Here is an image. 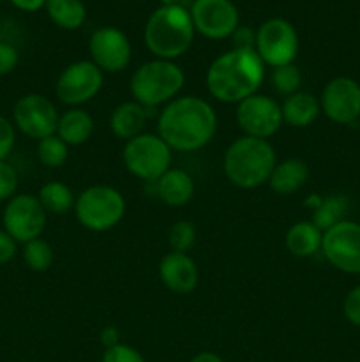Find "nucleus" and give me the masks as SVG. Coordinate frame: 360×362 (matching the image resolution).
Instances as JSON below:
<instances>
[{
  "instance_id": "f257e3e1",
  "label": "nucleus",
  "mask_w": 360,
  "mask_h": 362,
  "mask_svg": "<svg viewBox=\"0 0 360 362\" xmlns=\"http://www.w3.org/2000/svg\"><path fill=\"white\" fill-rule=\"evenodd\" d=\"M217 133V113L200 95H179L162 106L157 134L172 151L196 152L207 147Z\"/></svg>"
},
{
  "instance_id": "f03ea898",
  "label": "nucleus",
  "mask_w": 360,
  "mask_h": 362,
  "mask_svg": "<svg viewBox=\"0 0 360 362\" xmlns=\"http://www.w3.org/2000/svg\"><path fill=\"white\" fill-rule=\"evenodd\" d=\"M265 80V64L256 49L232 48L212 60L205 83L215 101L239 105L260 90Z\"/></svg>"
},
{
  "instance_id": "7ed1b4c3",
  "label": "nucleus",
  "mask_w": 360,
  "mask_h": 362,
  "mask_svg": "<svg viewBox=\"0 0 360 362\" xmlns=\"http://www.w3.org/2000/svg\"><path fill=\"white\" fill-rule=\"evenodd\" d=\"M275 165L277 156L270 141L246 134L235 138L222 158L226 179L239 189H258L267 184Z\"/></svg>"
},
{
  "instance_id": "20e7f679",
  "label": "nucleus",
  "mask_w": 360,
  "mask_h": 362,
  "mask_svg": "<svg viewBox=\"0 0 360 362\" xmlns=\"http://www.w3.org/2000/svg\"><path fill=\"white\" fill-rule=\"evenodd\" d=\"M194 25L184 6H161L148 16L143 41L154 59L173 60L189 52L194 42Z\"/></svg>"
},
{
  "instance_id": "39448f33",
  "label": "nucleus",
  "mask_w": 360,
  "mask_h": 362,
  "mask_svg": "<svg viewBox=\"0 0 360 362\" xmlns=\"http://www.w3.org/2000/svg\"><path fill=\"white\" fill-rule=\"evenodd\" d=\"M186 85V73L173 60L152 59L143 62L129 80L131 95L145 108H157L179 98Z\"/></svg>"
},
{
  "instance_id": "423d86ee",
  "label": "nucleus",
  "mask_w": 360,
  "mask_h": 362,
  "mask_svg": "<svg viewBox=\"0 0 360 362\" xmlns=\"http://www.w3.org/2000/svg\"><path fill=\"white\" fill-rule=\"evenodd\" d=\"M73 212L83 228L97 233L108 232L126 216V200L115 187L94 184L78 194Z\"/></svg>"
},
{
  "instance_id": "0eeeda50",
  "label": "nucleus",
  "mask_w": 360,
  "mask_h": 362,
  "mask_svg": "<svg viewBox=\"0 0 360 362\" xmlns=\"http://www.w3.org/2000/svg\"><path fill=\"white\" fill-rule=\"evenodd\" d=\"M122 161L133 177L145 182H155L172 168L173 151L159 134L141 133L126 141Z\"/></svg>"
},
{
  "instance_id": "6e6552de",
  "label": "nucleus",
  "mask_w": 360,
  "mask_h": 362,
  "mask_svg": "<svg viewBox=\"0 0 360 362\" xmlns=\"http://www.w3.org/2000/svg\"><path fill=\"white\" fill-rule=\"evenodd\" d=\"M254 49L261 62L272 69L288 66L299 53V34L284 18H270L258 27Z\"/></svg>"
},
{
  "instance_id": "1a4fd4ad",
  "label": "nucleus",
  "mask_w": 360,
  "mask_h": 362,
  "mask_svg": "<svg viewBox=\"0 0 360 362\" xmlns=\"http://www.w3.org/2000/svg\"><path fill=\"white\" fill-rule=\"evenodd\" d=\"M104 85V73L92 60H76L64 67L55 83V95L69 108H81Z\"/></svg>"
},
{
  "instance_id": "9d476101",
  "label": "nucleus",
  "mask_w": 360,
  "mask_h": 362,
  "mask_svg": "<svg viewBox=\"0 0 360 362\" xmlns=\"http://www.w3.org/2000/svg\"><path fill=\"white\" fill-rule=\"evenodd\" d=\"M2 223L4 230L18 244H27L42 235L48 223V212L41 205L37 194H14L4 209Z\"/></svg>"
},
{
  "instance_id": "9b49d317",
  "label": "nucleus",
  "mask_w": 360,
  "mask_h": 362,
  "mask_svg": "<svg viewBox=\"0 0 360 362\" xmlns=\"http://www.w3.org/2000/svg\"><path fill=\"white\" fill-rule=\"evenodd\" d=\"M235 120L246 136L268 140L282 127V112L277 99L256 92L236 105Z\"/></svg>"
},
{
  "instance_id": "f8f14e48",
  "label": "nucleus",
  "mask_w": 360,
  "mask_h": 362,
  "mask_svg": "<svg viewBox=\"0 0 360 362\" xmlns=\"http://www.w3.org/2000/svg\"><path fill=\"white\" fill-rule=\"evenodd\" d=\"M59 117L60 113L56 112L52 99L37 92L21 95L13 110L14 127L25 136L37 141L56 133Z\"/></svg>"
},
{
  "instance_id": "ddd939ff",
  "label": "nucleus",
  "mask_w": 360,
  "mask_h": 362,
  "mask_svg": "<svg viewBox=\"0 0 360 362\" xmlns=\"http://www.w3.org/2000/svg\"><path fill=\"white\" fill-rule=\"evenodd\" d=\"M321 253L325 260L344 274H360V225L355 221L337 223L323 233Z\"/></svg>"
},
{
  "instance_id": "4468645a",
  "label": "nucleus",
  "mask_w": 360,
  "mask_h": 362,
  "mask_svg": "<svg viewBox=\"0 0 360 362\" xmlns=\"http://www.w3.org/2000/svg\"><path fill=\"white\" fill-rule=\"evenodd\" d=\"M321 113L341 126H352L360 119V83L349 76H335L321 90Z\"/></svg>"
},
{
  "instance_id": "2eb2a0df",
  "label": "nucleus",
  "mask_w": 360,
  "mask_h": 362,
  "mask_svg": "<svg viewBox=\"0 0 360 362\" xmlns=\"http://www.w3.org/2000/svg\"><path fill=\"white\" fill-rule=\"evenodd\" d=\"M189 13L194 30L214 41L232 37L239 28V9L232 0H194Z\"/></svg>"
},
{
  "instance_id": "dca6fc26",
  "label": "nucleus",
  "mask_w": 360,
  "mask_h": 362,
  "mask_svg": "<svg viewBox=\"0 0 360 362\" xmlns=\"http://www.w3.org/2000/svg\"><path fill=\"white\" fill-rule=\"evenodd\" d=\"M90 60L102 73L116 74L127 69L133 59L131 41L120 28L101 27L88 39Z\"/></svg>"
},
{
  "instance_id": "f3484780",
  "label": "nucleus",
  "mask_w": 360,
  "mask_h": 362,
  "mask_svg": "<svg viewBox=\"0 0 360 362\" xmlns=\"http://www.w3.org/2000/svg\"><path fill=\"white\" fill-rule=\"evenodd\" d=\"M159 279L169 292L176 296H187L194 292L200 281L196 262L189 253L169 251L159 262Z\"/></svg>"
},
{
  "instance_id": "a211bd4d",
  "label": "nucleus",
  "mask_w": 360,
  "mask_h": 362,
  "mask_svg": "<svg viewBox=\"0 0 360 362\" xmlns=\"http://www.w3.org/2000/svg\"><path fill=\"white\" fill-rule=\"evenodd\" d=\"M157 198L168 207H184L196 193L193 175L182 168H169L159 180H155Z\"/></svg>"
},
{
  "instance_id": "6ab92c4d",
  "label": "nucleus",
  "mask_w": 360,
  "mask_h": 362,
  "mask_svg": "<svg viewBox=\"0 0 360 362\" xmlns=\"http://www.w3.org/2000/svg\"><path fill=\"white\" fill-rule=\"evenodd\" d=\"M148 122V108L143 105L133 101H124L115 106L109 115V129L113 136L120 140H133L134 136L143 133L145 126Z\"/></svg>"
},
{
  "instance_id": "aec40b11",
  "label": "nucleus",
  "mask_w": 360,
  "mask_h": 362,
  "mask_svg": "<svg viewBox=\"0 0 360 362\" xmlns=\"http://www.w3.org/2000/svg\"><path fill=\"white\" fill-rule=\"evenodd\" d=\"M307 179H309L307 163L299 158H288L275 165L267 184L279 197H289L299 193L306 186Z\"/></svg>"
},
{
  "instance_id": "412c9836",
  "label": "nucleus",
  "mask_w": 360,
  "mask_h": 362,
  "mask_svg": "<svg viewBox=\"0 0 360 362\" xmlns=\"http://www.w3.org/2000/svg\"><path fill=\"white\" fill-rule=\"evenodd\" d=\"M282 122L288 126L304 129L316 122V119L321 113L320 99L307 90H299L295 94L284 98L281 103Z\"/></svg>"
},
{
  "instance_id": "4be33fe9",
  "label": "nucleus",
  "mask_w": 360,
  "mask_h": 362,
  "mask_svg": "<svg viewBox=\"0 0 360 362\" xmlns=\"http://www.w3.org/2000/svg\"><path fill=\"white\" fill-rule=\"evenodd\" d=\"M95 131L94 117L83 108H69L59 117L56 136L69 147L87 144Z\"/></svg>"
},
{
  "instance_id": "5701e85b",
  "label": "nucleus",
  "mask_w": 360,
  "mask_h": 362,
  "mask_svg": "<svg viewBox=\"0 0 360 362\" xmlns=\"http://www.w3.org/2000/svg\"><path fill=\"white\" fill-rule=\"evenodd\" d=\"M323 232L313 221H296L286 232L284 246L289 255L296 258H311L321 251Z\"/></svg>"
},
{
  "instance_id": "b1692460",
  "label": "nucleus",
  "mask_w": 360,
  "mask_h": 362,
  "mask_svg": "<svg viewBox=\"0 0 360 362\" xmlns=\"http://www.w3.org/2000/svg\"><path fill=\"white\" fill-rule=\"evenodd\" d=\"M37 198L44 211L52 216L67 214V212L74 211V204H76V194L67 184L60 182V180H49V182L42 184Z\"/></svg>"
},
{
  "instance_id": "393cba45",
  "label": "nucleus",
  "mask_w": 360,
  "mask_h": 362,
  "mask_svg": "<svg viewBox=\"0 0 360 362\" xmlns=\"http://www.w3.org/2000/svg\"><path fill=\"white\" fill-rule=\"evenodd\" d=\"M48 18L64 30H76L85 23L87 9L81 0H46Z\"/></svg>"
},
{
  "instance_id": "a878e982",
  "label": "nucleus",
  "mask_w": 360,
  "mask_h": 362,
  "mask_svg": "<svg viewBox=\"0 0 360 362\" xmlns=\"http://www.w3.org/2000/svg\"><path fill=\"white\" fill-rule=\"evenodd\" d=\"M348 209L349 200L346 194H328V197L320 198L316 207L313 209V218H311V221L325 233L332 226L337 225V223L344 221L346 214H348Z\"/></svg>"
},
{
  "instance_id": "bb28decb",
  "label": "nucleus",
  "mask_w": 360,
  "mask_h": 362,
  "mask_svg": "<svg viewBox=\"0 0 360 362\" xmlns=\"http://www.w3.org/2000/svg\"><path fill=\"white\" fill-rule=\"evenodd\" d=\"M21 255H23L25 265L34 272L49 271V267L55 262V251H53L52 244L42 239V237L23 244Z\"/></svg>"
},
{
  "instance_id": "cd10ccee",
  "label": "nucleus",
  "mask_w": 360,
  "mask_h": 362,
  "mask_svg": "<svg viewBox=\"0 0 360 362\" xmlns=\"http://www.w3.org/2000/svg\"><path fill=\"white\" fill-rule=\"evenodd\" d=\"M35 154L39 163L46 168H60L69 159V145L64 144L56 134H52L37 141Z\"/></svg>"
},
{
  "instance_id": "c85d7f7f",
  "label": "nucleus",
  "mask_w": 360,
  "mask_h": 362,
  "mask_svg": "<svg viewBox=\"0 0 360 362\" xmlns=\"http://www.w3.org/2000/svg\"><path fill=\"white\" fill-rule=\"evenodd\" d=\"M270 83L279 95L288 98V95L299 92L302 87V73L295 64L275 67V69H272Z\"/></svg>"
},
{
  "instance_id": "c756f323",
  "label": "nucleus",
  "mask_w": 360,
  "mask_h": 362,
  "mask_svg": "<svg viewBox=\"0 0 360 362\" xmlns=\"http://www.w3.org/2000/svg\"><path fill=\"white\" fill-rule=\"evenodd\" d=\"M168 244L172 251L189 253L196 244V228L187 219H179L168 230Z\"/></svg>"
},
{
  "instance_id": "7c9ffc66",
  "label": "nucleus",
  "mask_w": 360,
  "mask_h": 362,
  "mask_svg": "<svg viewBox=\"0 0 360 362\" xmlns=\"http://www.w3.org/2000/svg\"><path fill=\"white\" fill-rule=\"evenodd\" d=\"M20 177L11 163L0 161V202H9L16 194Z\"/></svg>"
},
{
  "instance_id": "2f4dec72",
  "label": "nucleus",
  "mask_w": 360,
  "mask_h": 362,
  "mask_svg": "<svg viewBox=\"0 0 360 362\" xmlns=\"http://www.w3.org/2000/svg\"><path fill=\"white\" fill-rule=\"evenodd\" d=\"M102 362H145V357L134 346L119 343V345L112 346V349H104Z\"/></svg>"
},
{
  "instance_id": "473e14b6",
  "label": "nucleus",
  "mask_w": 360,
  "mask_h": 362,
  "mask_svg": "<svg viewBox=\"0 0 360 362\" xmlns=\"http://www.w3.org/2000/svg\"><path fill=\"white\" fill-rule=\"evenodd\" d=\"M14 144H16V127L9 119L0 115V161H7Z\"/></svg>"
},
{
  "instance_id": "72a5a7b5",
  "label": "nucleus",
  "mask_w": 360,
  "mask_h": 362,
  "mask_svg": "<svg viewBox=\"0 0 360 362\" xmlns=\"http://www.w3.org/2000/svg\"><path fill=\"white\" fill-rule=\"evenodd\" d=\"M342 313L349 324L360 327V285L353 286L346 293L344 300H342Z\"/></svg>"
},
{
  "instance_id": "f704fd0d",
  "label": "nucleus",
  "mask_w": 360,
  "mask_h": 362,
  "mask_svg": "<svg viewBox=\"0 0 360 362\" xmlns=\"http://www.w3.org/2000/svg\"><path fill=\"white\" fill-rule=\"evenodd\" d=\"M20 62V53L9 42L0 41V76L13 73Z\"/></svg>"
},
{
  "instance_id": "c9c22d12",
  "label": "nucleus",
  "mask_w": 360,
  "mask_h": 362,
  "mask_svg": "<svg viewBox=\"0 0 360 362\" xmlns=\"http://www.w3.org/2000/svg\"><path fill=\"white\" fill-rule=\"evenodd\" d=\"M18 253V243L6 232L0 230V265H6L16 257Z\"/></svg>"
},
{
  "instance_id": "e433bc0d",
  "label": "nucleus",
  "mask_w": 360,
  "mask_h": 362,
  "mask_svg": "<svg viewBox=\"0 0 360 362\" xmlns=\"http://www.w3.org/2000/svg\"><path fill=\"white\" fill-rule=\"evenodd\" d=\"M233 48L236 49H254V41H256V32L251 30L249 27L236 28L232 34Z\"/></svg>"
},
{
  "instance_id": "4c0bfd02",
  "label": "nucleus",
  "mask_w": 360,
  "mask_h": 362,
  "mask_svg": "<svg viewBox=\"0 0 360 362\" xmlns=\"http://www.w3.org/2000/svg\"><path fill=\"white\" fill-rule=\"evenodd\" d=\"M99 339H101V345L104 346V349H112V346L122 343L120 341V331L115 325H106L101 331V334H99Z\"/></svg>"
},
{
  "instance_id": "58836bf2",
  "label": "nucleus",
  "mask_w": 360,
  "mask_h": 362,
  "mask_svg": "<svg viewBox=\"0 0 360 362\" xmlns=\"http://www.w3.org/2000/svg\"><path fill=\"white\" fill-rule=\"evenodd\" d=\"M11 4L25 13H35L46 6V0H11Z\"/></svg>"
},
{
  "instance_id": "ea45409f",
  "label": "nucleus",
  "mask_w": 360,
  "mask_h": 362,
  "mask_svg": "<svg viewBox=\"0 0 360 362\" xmlns=\"http://www.w3.org/2000/svg\"><path fill=\"white\" fill-rule=\"evenodd\" d=\"M189 362H224L221 356L214 352H200L193 357Z\"/></svg>"
},
{
  "instance_id": "a19ab883",
  "label": "nucleus",
  "mask_w": 360,
  "mask_h": 362,
  "mask_svg": "<svg viewBox=\"0 0 360 362\" xmlns=\"http://www.w3.org/2000/svg\"><path fill=\"white\" fill-rule=\"evenodd\" d=\"M162 6H180V0H159Z\"/></svg>"
}]
</instances>
